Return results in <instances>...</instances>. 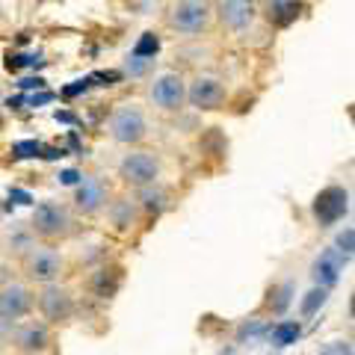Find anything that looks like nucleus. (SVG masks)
<instances>
[{"instance_id": "obj_1", "label": "nucleus", "mask_w": 355, "mask_h": 355, "mask_svg": "<svg viewBox=\"0 0 355 355\" xmlns=\"http://www.w3.org/2000/svg\"><path fill=\"white\" fill-rule=\"evenodd\" d=\"M311 210H314V219L323 228L326 225H335V222H340L343 216L349 214V193L343 190V187H326V190L317 193Z\"/></svg>"}, {"instance_id": "obj_2", "label": "nucleus", "mask_w": 355, "mask_h": 355, "mask_svg": "<svg viewBox=\"0 0 355 355\" xmlns=\"http://www.w3.org/2000/svg\"><path fill=\"white\" fill-rule=\"evenodd\" d=\"M207 21H210V12L205 0H178L169 12V24L178 33H187V36L202 33L207 27Z\"/></svg>"}, {"instance_id": "obj_3", "label": "nucleus", "mask_w": 355, "mask_h": 355, "mask_svg": "<svg viewBox=\"0 0 355 355\" xmlns=\"http://www.w3.org/2000/svg\"><path fill=\"white\" fill-rule=\"evenodd\" d=\"M110 133H113L116 142H125V146H133L146 137V116L139 113V107L133 104H121L113 119H110Z\"/></svg>"}, {"instance_id": "obj_4", "label": "nucleus", "mask_w": 355, "mask_h": 355, "mask_svg": "<svg viewBox=\"0 0 355 355\" xmlns=\"http://www.w3.org/2000/svg\"><path fill=\"white\" fill-rule=\"evenodd\" d=\"M119 172H121V178H125L128 184H133V187H148V184L157 181V175H160V160L154 157L151 151H133V154H128V157L121 160Z\"/></svg>"}, {"instance_id": "obj_5", "label": "nucleus", "mask_w": 355, "mask_h": 355, "mask_svg": "<svg viewBox=\"0 0 355 355\" xmlns=\"http://www.w3.org/2000/svg\"><path fill=\"white\" fill-rule=\"evenodd\" d=\"M69 225V210L57 202H42L33 210V231L42 237H62Z\"/></svg>"}, {"instance_id": "obj_6", "label": "nucleus", "mask_w": 355, "mask_h": 355, "mask_svg": "<svg viewBox=\"0 0 355 355\" xmlns=\"http://www.w3.org/2000/svg\"><path fill=\"white\" fill-rule=\"evenodd\" d=\"M24 270H27V275L33 282L51 284L62 270V258L53 249H33L27 254V261H24Z\"/></svg>"}, {"instance_id": "obj_7", "label": "nucleus", "mask_w": 355, "mask_h": 355, "mask_svg": "<svg viewBox=\"0 0 355 355\" xmlns=\"http://www.w3.org/2000/svg\"><path fill=\"white\" fill-rule=\"evenodd\" d=\"M151 101L163 110H178L187 101V86L178 74H160L151 86Z\"/></svg>"}, {"instance_id": "obj_8", "label": "nucleus", "mask_w": 355, "mask_h": 355, "mask_svg": "<svg viewBox=\"0 0 355 355\" xmlns=\"http://www.w3.org/2000/svg\"><path fill=\"white\" fill-rule=\"evenodd\" d=\"M187 101L198 110H216L225 101V86H222L216 77H198V80H193V86L187 89Z\"/></svg>"}, {"instance_id": "obj_9", "label": "nucleus", "mask_w": 355, "mask_h": 355, "mask_svg": "<svg viewBox=\"0 0 355 355\" xmlns=\"http://www.w3.org/2000/svg\"><path fill=\"white\" fill-rule=\"evenodd\" d=\"M343 261L340 254L335 252V249H323L314 258V263H311V279L317 282V287H335L338 282H340V272H343Z\"/></svg>"}, {"instance_id": "obj_10", "label": "nucleus", "mask_w": 355, "mask_h": 355, "mask_svg": "<svg viewBox=\"0 0 355 355\" xmlns=\"http://www.w3.org/2000/svg\"><path fill=\"white\" fill-rule=\"evenodd\" d=\"M33 305V296L27 287H21V284H6L3 291H0V317L3 320H21L30 311Z\"/></svg>"}, {"instance_id": "obj_11", "label": "nucleus", "mask_w": 355, "mask_h": 355, "mask_svg": "<svg viewBox=\"0 0 355 355\" xmlns=\"http://www.w3.org/2000/svg\"><path fill=\"white\" fill-rule=\"evenodd\" d=\"M39 308H42V314L48 320L62 323V320L71 317V296H69V291H62V287L48 284L42 291V296H39Z\"/></svg>"}, {"instance_id": "obj_12", "label": "nucleus", "mask_w": 355, "mask_h": 355, "mask_svg": "<svg viewBox=\"0 0 355 355\" xmlns=\"http://www.w3.org/2000/svg\"><path fill=\"white\" fill-rule=\"evenodd\" d=\"M219 21L228 30H246L254 21V3L252 0H225L219 6Z\"/></svg>"}, {"instance_id": "obj_13", "label": "nucleus", "mask_w": 355, "mask_h": 355, "mask_svg": "<svg viewBox=\"0 0 355 355\" xmlns=\"http://www.w3.org/2000/svg\"><path fill=\"white\" fill-rule=\"evenodd\" d=\"M77 207L83 210V214H95V210H101L104 202H107V193H104V184L98 181V178H80V184H77V196H74Z\"/></svg>"}, {"instance_id": "obj_14", "label": "nucleus", "mask_w": 355, "mask_h": 355, "mask_svg": "<svg viewBox=\"0 0 355 355\" xmlns=\"http://www.w3.org/2000/svg\"><path fill=\"white\" fill-rule=\"evenodd\" d=\"M15 343H18V349H24V352H42L51 343V335H48V329H44V326L30 323L24 329H18Z\"/></svg>"}, {"instance_id": "obj_15", "label": "nucleus", "mask_w": 355, "mask_h": 355, "mask_svg": "<svg viewBox=\"0 0 355 355\" xmlns=\"http://www.w3.org/2000/svg\"><path fill=\"white\" fill-rule=\"evenodd\" d=\"M266 335H270L272 347H291V343L302 338V323H299V320H282V323H275Z\"/></svg>"}, {"instance_id": "obj_16", "label": "nucleus", "mask_w": 355, "mask_h": 355, "mask_svg": "<svg viewBox=\"0 0 355 355\" xmlns=\"http://www.w3.org/2000/svg\"><path fill=\"white\" fill-rule=\"evenodd\" d=\"M299 9H302V3H299V0H270V18H272L279 27H287L291 21H296Z\"/></svg>"}, {"instance_id": "obj_17", "label": "nucleus", "mask_w": 355, "mask_h": 355, "mask_svg": "<svg viewBox=\"0 0 355 355\" xmlns=\"http://www.w3.org/2000/svg\"><path fill=\"white\" fill-rule=\"evenodd\" d=\"M139 198H142V207H146L148 214H154V216L163 214V210H166V202H169V198H166V193L160 190V187H154V184L142 187Z\"/></svg>"}, {"instance_id": "obj_18", "label": "nucleus", "mask_w": 355, "mask_h": 355, "mask_svg": "<svg viewBox=\"0 0 355 355\" xmlns=\"http://www.w3.org/2000/svg\"><path fill=\"white\" fill-rule=\"evenodd\" d=\"M157 51H160V36H157V33H142V36H139V42L133 44L130 57L154 60V57H157Z\"/></svg>"}, {"instance_id": "obj_19", "label": "nucleus", "mask_w": 355, "mask_h": 355, "mask_svg": "<svg viewBox=\"0 0 355 355\" xmlns=\"http://www.w3.org/2000/svg\"><path fill=\"white\" fill-rule=\"evenodd\" d=\"M326 302H329V291H326V287H314V291H308L302 296V305H299V311H302V317H314Z\"/></svg>"}, {"instance_id": "obj_20", "label": "nucleus", "mask_w": 355, "mask_h": 355, "mask_svg": "<svg viewBox=\"0 0 355 355\" xmlns=\"http://www.w3.org/2000/svg\"><path fill=\"white\" fill-rule=\"evenodd\" d=\"M291 299H293V284L284 282V284H279V287H275V291L270 293V308L275 311V314H282V311L291 305Z\"/></svg>"}, {"instance_id": "obj_21", "label": "nucleus", "mask_w": 355, "mask_h": 355, "mask_svg": "<svg viewBox=\"0 0 355 355\" xmlns=\"http://www.w3.org/2000/svg\"><path fill=\"white\" fill-rule=\"evenodd\" d=\"M110 216H113L116 228H128L130 222H133V205L128 202V198H119V202L110 207Z\"/></svg>"}, {"instance_id": "obj_22", "label": "nucleus", "mask_w": 355, "mask_h": 355, "mask_svg": "<svg viewBox=\"0 0 355 355\" xmlns=\"http://www.w3.org/2000/svg\"><path fill=\"white\" fill-rule=\"evenodd\" d=\"M335 252L340 254L343 261H349V258H352V252H355V231H352V228H343L340 234H338V240H335Z\"/></svg>"}, {"instance_id": "obj_23", "label": "nucleus", "mask_w": 355, "mask_h": 355, "mask_svg": "<svg viewBox=\"0 0 355 355\" xmlns=\"http://www.w3.org/2000/svg\"><path fill=\"white\" fill-rule=\"evenodd\" d=\"M266 331H270V329H266L261 320H249V323H243V326H240L237 338H240V343H243V340H258L261 335H266Z\"/></svg>"}, {"instance_id": "obj_24", "label": "nucleus", "mask_w": 355, "mask_h": 355, "mask_svg": "<svg viewBox=\"0 0 355 355\" xmlns=\"http://www.w3.org/2000/svg\"><path fill=\"white\" fill-rule=\"evenodd\" d=\"M39 151H42V146H39L36 139H24V142H15V146H12V157H18V160L36 157Z\"/></svg>"}, {"instance_id": "obj_25", "label": "nucleus", "mask_w": 355, "mask_h": 355, "mask_svg": "<svg viewBox=\"0 0 355 355\" xmlns=\"http://www.w3.org/2000/svg\"><path fill=\"white\" fill-rule=\"evenodd\" d=\"M154 65V60H142V57H128V62H125V71L130 74V77H142L148 69Z\"/></svg>"}, {"instance_id": "obj_26", "label": "nucleus", "mask_w": 355, "mask_h": 355, "mask_svg": "<svg viewBox=\"0 0 355 355\" xmlns=\"http://www.w3.org/2000/svg\"><path fill=\"white\" fill-rule=\"evenodd\" d=\"M320 355H355V352H352L349 340H329L326 347L320 349Z\"/></svg>"}, {"instance_id": "obj_27", "label": "nucleus", "mask_w": 355, "mask_h": 355, "mask_svg": "<svg viewBox=\"0 0 355 355\" xmlns=\"http://www.w3.org/2000/svg\"><path fill=\"white\" fill-rule=\"evenodd\" d=\"M44 60L33 57V53H12V57L6 60V69H21V65H42Z\"/></svg>"}, {"instance_id": "obj_28", "label": "nucleus", "mask_w": 355, "mask_h": 355, "mask_svg": "<svg viewBox=\"0 0 355 355\" xmlns=\"http://www.w3.org/2000/svg\"><path fill=\"white\" fill-rule=\"evenodd\" d=\"M89 83H92V80H89V77H83V80H74L71 86H65V89H62V95H65V98H77L80 92H86Z\"/></svg>"}, {"instance_id": "obj_29", "label": "nucleus", "mask_w": 355, "mask_h": 355, "mask_svg": "<svg viewBox=\"0 0 355 355\" xmlns=\"http://www.w3.org/2000/svg\"><path fill=\"white\" fill-rule=\"evenodd\" d=\"M24 101H27L30 107H42V104H51V101H53V92H44V89H42L39 95H27Z\"/></svg>"}, {"instance_id": "obj_30", "label": "nucleus", "mask_w": 355, "mask_h": 355, "mask_svg": "<svg viewBox=\"0 0 355 355\" xmlns=\"http://www.w3.org/2000/svg\"><path fill=\"white\" fill-rule=\"evenodd\" d=\"M80 172H77V169H65L62 175H60V184H65V187H77V184H80Z\"/></svg>"}, {"instance_id": "obj_31", "label": "nucleus", "mask_w": 355, "mask_h": 355, "mask_svg": "<svg viewBox=\"0 0 355 355\" xmlns=\"http://www.w3.org/2000/svg\"><path fill=\"white\" fill-rule=\"evenodd\" d=\"M21 92H30V89H44V80L42 77H24V80L18 83Z\"/></svg>"}, {"instance_id": "obj_32", "label": "nucleus", "mask_w": 355, "mask_h": 355, "mask_svg": "<svg viewBox=\"0 0 355 355\" xmlns=\"http://www.w3.org/2000/svg\"><path fill=\"white\" fill-rule=\"evenodd\" d=\"M9 331H12V320H3V317H0V343L6 340Z\"/></svg>"}, {"instance_id": "obj_33", "label": "nucleus", "mask_w": 355, "mask_h": 355, "mask_svg": "<svg viewBox=\"0 0 355 355\" xmlns=\"http://www.w3.org/2000/svg\"><path fill=\"white\" fill-rule=\"evenodd\" d=\"M9 198H18V205H30V193H24V190H12Z\"/></svg>"}, {"instance_id": "obj_34", "label": "nucleus", "mask_w": 355, "mask_h": 355, "mask_svg": "<svg viewBox=\"0 0 355 355\" xmlns=\"http://www.w3.org/2000/svg\"><path fill=\"white\" fill-rule=\"evenodd\" d=\"M216 355H240V352H237V349H234V347H225V349H219V352H216Z\"/></svg>"}, {"instance_id": "obj_35", "label": "nucleus", "mask_w": 355, "mask_h": 355, "mask_svg": "<svg viewBox=\"0 0 355 355\" xmlns=\"http://www.w3.org/2000/svg\"><path fill=\"white\" fill-rule=\"evenodd\" d=\"M0 279H3V272H0Z\"/></svg>"}]
</instances>
